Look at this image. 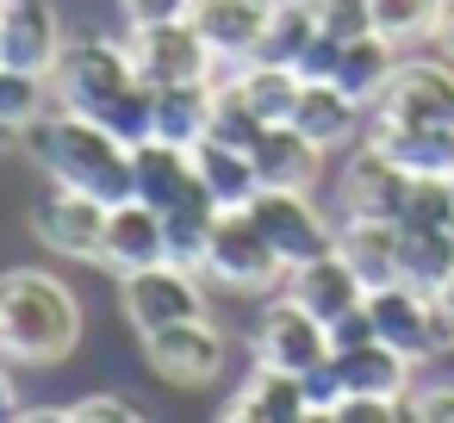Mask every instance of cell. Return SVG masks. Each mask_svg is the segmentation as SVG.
Masks as SVG:
<instances>
[{"instance_id":"6da1fadb","label":"cell","mask_w":454,"mask_h":423,"mask_svg":"<svg viewBox=\"0 0 454 423\" xmlns=\"http://www.w3.org/2000/svg\"><path fill=\"white\" fill-rule=\"evenodd\" d=\"M20 150L57 181V187H75V193H94L106 206L131 200V144L113 137L100 119L88 113H69V106H51L44 119H32L20 131Z\"/></svg>"},{"instance_id":"7a4b0ae2","label":"cell","mask_w":454,"mask_h":423,"mask_svg":"<svg viewBox=\"0 0 454 423\" xmlns=\"http://www.w3.org/2000/svg\"><path fill=\"white\" fill-rule=\"evenodd\" d=\"M82 342V299L44 268L0 274V355L20 367H57Z\"/></svg>"},{"instance_id":"3957f363","label":"cell","mask_w":454,"mask_h":423,"mask_svg":"<svg viewBox=\"0 0 454 423\" xmlns=\"http://www.w3.org/2000/svg\"><path fill=\"white\" fill-rule=\"evenodd\" d=\"M200 274H212V280L231 286V293H274L293 268H286V255L262 237V224L249 218V206H224Z\"/></svg>"},{"instance_id":"277c9868","label":"cell","mask_w":454,"mask_h":423,"mask_svg":"<svg viewBox=\"0 0 454 423\" xmlns=\"http://www.w3.org/2000/svg\"><path fill=\"white\" fill-rule=\"evenodd\" d=\"M137 88V69H131V51L113 44V38H88V44H69L57 75H51V94L57 106L69 113H88V119H106L119 106V94Z\"/></svg>"},{"instance_id":"5b68a950","label":"cell","mask_w":454,"mask_h":423,"mask_svg":"<svg viewBox=\"0 0 454 423\" xmlns=\"http://www.w3.org/2000/svg\"><path fill=\"white\" fill-rule=\"evenodd\" d=\"M125 51H131V69H137L144 88H193V82H212V69H218V51L200 38L193 20L131 26L125 32Z\"/></svg>"},{"instance_id":"8992f818","label":"cell","mask_w":454,"mask_h":423,"mask_svg":"<svg viewBox=\"0 0 454 423\" xmlns=\"http://www.w3.org/2000/svg\"><path fill=\"white\" fill-rule=\"evenodd\" d=\"M144 361H150V373H156L162 386L193 392V386H212V380L224 373L231 349H224V330H218V324L181 317V324H162V330L144 336Z\"/></svg>"},{"instance_id":"52a82bcc","label":"cell","mask_w":454,"mask_h":423,"mask_svg":"<svg viewBox=\"0 0 454 423\" xmlns=\"http://www.w3.org/2000/svg\"><path fill=\"white\" fill-rule=\"evenodd\" d=\"M119 305H125V324L137 336H150L162 324H181V317H206V293H200L193 268H181V262H156V268L125 274Z\"/></svg>"},{"instance_id":"ba28073f","label":"cell","mask_w":454,"mask_h":423,"mask_svg":"<svg viewBox=\"0 0 454 423\" xmlns=\"http://www.w3.org/2000/svg\"><path fill=\"white\" fill-rule=\"evenodd\" d=\"M380 119H411V125H454V63L448 57H398L392 82L367 106Z\"/></svg>"},{"instance_id":"9c48e42d","label":"cell","mask_w":454,"mask_h":423,"mask_svg":"<svg viewBox=\"0 0 454 423\" xmlns=\"http://www.w3.org/2000/svg\"><path fill=\"white\" fill-rule=\"evenodd\" d=\"M249 218H255V224H262V237L286 255V268H299V262H311V255L336 249V231H330V218L311 206V193L262 187V193L249 200Z\"/></svg>"},{"instance_id":"30bf717a","label":"cell","mask_w":454,"mask_h":423,"mask_svg":"<svg viewBox=\"0 0 454 423\" xmlns=\"http://www.w3.org/2000/svg\"><path fill=\"white\" fill-rule=\"evenodd\" d=\"M411 168H398L380 144L361 137V150L342 162L336 175V193H342V218H398L404 200H411Z\"/></svg>"},{"instance_id":"8fae6325","label":"cell","mask_w":454,"mask_h":423,"mask_svg":"<svg viewBox=\"0 0 454 423\" xmlns=\"http://www.w3.org/2000/svg\"><path fill=\"white\" fill-rule=\"evenodd\" d=\"M330 355V324L317 311H305L293 293L274 299L262 317H255V361L268 367H286V373H305Z\"/></svg>"},{"instance_id":"7c38bea8","label":"cell","mask_w":454,"mask_h":423,"mask_svg":"<svg viewBox=\"0 0 454 423\" xmlns=\"http://www.w3.org/2000/svg\"><path fill=\"white\" fill-rule=\"evenodd\" d=\"M69 38L51 0H0V63L32 69V75H57Z\"/></svg>"},{"instance_id":"4fadbf2b","label":"cell","mask_w":454,"mask_h":423,"mask_svg":"<svg viewBox=\"0 0 454 423\" xmlns=\"http://www.w3.org/2000/svg\"><path fill=\"white\" fill-rule=\"evenodd\" d=\"M106 200L94 193H75V187H57L51 200H38L32 212V231L51 255H69V262H94L100 255V231H106Z\"/></svg>"},{"instance_id":"5bb4252c","label":"cell","mask_w":454,"mask_h":423,"mask_svg":"<svg viewBox=\"0 0 454 423\" xmlns=\"http://www.w3.org/2000/svg\"><path fill=\"white\" fill-rule=\"evenodd\" d=\"M106 274H137V268H156V262H168V231H162V212L156 206H144L137 193L131 200H119L113 212H106V231H100V255H94Z\"/></svg>"},{"instance_id":"9a60e30c","label":"cell","mask_w":454,"mask_h":423,"mask_svg":"<svg viewBox=\"0 0 454 423\" xmlns=\"http://www.w3.org/2000/svg\"><path fill=\"white\" fill-rule=\"evenodd\" d=\"M131 193H137L144 206H156V212H175L181 200L206 193V187H200V168H193V150H175V144H162V137L131 144Z\"/></svg>"},{"instance_id":"2e32d148","label":"cell","mask_w":454,"mask_h":423,"mask_svg":"<svg viewBox=\"0 0 454 423\" xmlns=\"http://www.w3.org/2000/svg\"><path fill=\"white\" fill-rule=\"evenodd\" d=\"M429 299H435V293H417V286H404V280H392V286H373V293H367L373 336H380V342H392V349H398V355H411V361H429V355H435Z\"/></svg>"},{"instance_id":"e0dca14e","label":"cell","mask_w":454,"mask_h":423,"mask_svg":"<svg viewBox=\"0 0 454 423\" xmlns=\"http://www.w3.org/2000/svg\"><path fill=\"white\" fill-rule=\"evenodd\" d=\"M367 144H380L398 168L411 175H442L454 181V125H411V119H380L367 113Z\"/></svg>"},{"instance_id":"ac0fdd59","label":"cell","mask_w":454,"mask_h":423,"mask_svg":"<svg viewBox=\"0 0 454 423\" xmlns=\"http://www.w3.org/2000/svg\"><path fill=\"white\" fill-rule=\"evenodd\" d=\"M274 13V0H193V26L218 51V63H249L262 44V26Z\"/></svg>"},{"instance_id":"d6986e66","label":"cell","mask_w":454,"mask_h":423,"mask_svg":"<svg viewBox=\"0 0 454 423\" xmlns=\"http://www.w3.org/2000/svg\"><path fill=\"white\" fill-rule=\"evenodd\" d=\"M249 156H255L262 187H280V193H311L317 175H324V150H317L293 119H286V125H268Z\"/></svg>"},{"instance_id":"ffe728a7","label":"cell","mask_w":454,"mask_h":423,"mask_svg":"<svg viewBox=\"0 0 454 423\" xmlns=\"http://www.w3.org/2000/svg\"><path fill=\"white\" fill-rule=\"evenodd\" d=\"M286 293L305 305V311H317L324 324H336L342 311H355L361 299H367V286H361V274L336 255V249H324V255H311V262H299L293 274H286Z\"/></svg>"},{"instance_id":"44dd1931","label":"cell","mask_w":454,"mask_h":423,"mask_svg":"<svg viewBox=\"0 0 454 423\" xmlns=\"http://www.w3.org/2000/svg\"><path fill=\"white\" fill-rule=\"evenodd\" d=\"M224 417H243V423H305L311 417V398H305V380L299 373L255 361V373L237 386V398L224 404Z\"/></svg>"},{"instance_id":"7402d4cb","label":"cell","mask_w":454,"mask_h":423,"mask_svg":"<svg viewBox=\"0 0 454 423\" xmlns=\"http://www.w3.org/2000/svg\"><path fill=\"white\" fill-rule=\"evenodd\" d=\"M336 255L361 274V286H392L398 280V218H342L336 224Z\"/></svg>"},{"instance_id":"603a6c76","label":"cell","mask_w":454,"mask_h":423,"mask_svg":"<svg viewBox=\"0 0 454 423\" xmlns=\"http://www.w3.org/2000/svg\"><path fill=\"white\" fill-rule=\"evenodd\" d=\"M361 119H367V106L355 100V94H342L336 82H305L299 88V106H293V125L317 144V150H336V144H348L355 131H361Z\"/></svg>"},{"instance_id":"cb8c5ba5","label":"cell","mask_w":454,"mask_h":423,"mask_svg":"<svg viewBox=\"0 0 454 423\" xmlns=\"http://www.w3.org/2000/svg\"><path fill=\"white\" fill-rule=\"evenodd\" d=\"M342 367V392H373V398H404L411 392V355H398L392 342H361V349H336Z\"/></svg>"},{"instance_id":"d4e9b609","label":"cell","mask_w":454,"mask_h":423,"mask_svg":"<svg viewBox=\"0 0 454 423\" xmlns=\"http://www.w3.org/2000/svg\"><path fill=\"white\" fill-rule=\"evenodd\" d=\"M193 168H200V187L218 200V206H249L262 193V175H255V156L249 150H231L218 137H200L193 144Z\"/></svg>"},{"instance_id":"484cf974","label":"cell","mask_w":454,"mask_h":423,"mask_svg":"<svg viewBox=\"0 0 454 423\" xmlns=\"http://www.w3.org/2000/svg\"><path fill=\"white\" fill-rule=\"evenodd\" d=\"M150 137H162L175 150H193L200 137H212V82L156 88V125H150Z\"/></svg>"},{"instance_id":"4316f807","label":"cell","mask_w":454,"mask_h":423,"mask_svg":"<svg viewBox=\"0 0 454 423\" xmlns=\"http://www.w3.org/2000/svg\"><path fill=\"white\" fill-rule=\"evenodd\" d=\"M454 274V224L448 231H411L398 224V280L417 293H442Z\"/></svg>"},{"instance_id":"83f0119b","label":"cell","mask_w":454,"mask_h":423,"mask_svg":"<svg viewBox=\"0 0 454 423\" xmlns=\"http://www.w3.org/2000/svg\"><path fill=\"white\" fill-rule=\"evenodd\" d=\"M392 69H398V44H392V38H380V32H361V38H348V44H342L336 88H342V94H355L361 106H373V100H380V88L392 82Z\"/></svg>"},{"instance_id":"f1b7e54d","label":"cell","mask_w":454,"mask_h":423,"mask_svg":"<svg viewBox=\"0 0 454 423\" xmlns=\"http://www.w3.org/2000/svg\"><path fill=\"white\" fill-rule=\"evenodd\" d=\"M231 82L243 88V100H249L268 125H286L293 106H299V88H305V75H299L293 63H237Z\"/></svg>"},{"instance_id":"f546056e","label":"cell","mask_w":454,"mask_h":423,"mask_svg":"<svg viewBox=\"0 0 454 423\" xmlns=\"http://www.w3.org/2000/svg\"><path fill=\"white\" fill-rule=\"evenodd\" d=\"M218 200L212 193H193V200H181L175 212H162V231H168V262H181V268H206V249H212V231H218Z\"/></svg>"},{"instance_id":"4dcf8cb0","label":"cell","mask_w":454,"mask_h":423,"mask_svg":"<svg viewBox=\"0 0 454 423\" xmlns=\"http://www.w3.org/2000/svg\"><path fill=\"white\" fill-rule=\"evenodd\" d=\"M317 38V13H311V0H274V13L262 26V44L249 63H299L305 44Z\"/></svg>"},{"instance_id":"1f68e13d","label":"cell","mask_w":454,"mask_h":423,"mask_svg":"<svg viewBox=\"0 0 454 423\" xmlns=\"http://www.w3.org/2000/svg\"><path fill=\"white\" fill-rule=\"evenodd\" d=\"M262 131H268V119L243 100V88L237 82H212V137L231 144V150H255Z\"/></svg>"},{"instance_id":"d6a6232c","label":"cell","mask_w":454,"mask_h":423,"mask_svg":"<svg viewBox=\"0 0 454 423\" xmlns=\"http://www.w3.org/2000/svg\"><path fill=\"white\" fill-rule=\"evenodd\" d=\"M57 106V94H51V75H32V69H13V63H0V119L7 125H32V119H44Z\"/></svg>"},{"instance_id":"836d02e7","label":"cell","mask_w":454,"mask_h":423,"mask_svg":"<svg viewBox=\"0 0 454 423\" xmlns=\"http://www.w3.org/2000/svg\"><path fill=\"white\" fill-rule=\"evenodd\" d=\"M435 13H442V0H373V32L404 51L435 32Z\"/></svg>"},{"instance_id":"e575fe53","label":"cell","mask_w":454,"mask_h":423,"mask_svg":"<svg viewBox=\"0 0 454 423\" xmlns=\"http://www.w3.org/2000/svg\"><path fill=\"white\" fill-rule=\"evenodd\" d=\"M311 13H317V32H330L342 44L373 32V0H311Z\"/></svg>"},{"instance_id":"d590c367","label":"cell","mask_w":454,"mask_h":423,"mask_svg":"<svg viewBox=\"0 0 454 423\" xmlns=\"http://www.w3.org/2000/svg\"><path fill=\"white\" fill-rule=\"evenodd\" d=\"M137 417L144 411L131 398H119V392H88V398L63 404V423H137Z\"/></svg>"},{"instance_id":"8d00e7d4","label":"cell","mask_w":454,"mask_h":423,"mask_svg":"<svg viewBox=\"0 0 454 423\" xmlns=\"http://www.w3.org/2000/svg\"><path fill=\"white\" fill-rule=\"evenodd\" d=\"M299 380H305V398H311V423H330V411H336V398H342V367H336V355H324V361L305 367Z\"/></svg>"},{"instance_id":"74e56055","label":"cell","mask_w":454,"mask_h":423,"mask_svg":"<svg viewBox=\"0 0 454 423\" xmlns=\"http://www.w3.org/2000/svg\"><path fill=\"white\" fill-rule=\"evenodd\" d=\"M305 82H336V69H342V38H330V32H317L311 44H305V57L293 63Z\"/></svg>"},{"instance_id":"f35d334b","label":"cell","mask_w":454,"mask_h":423,"mask_svg":"<svg viewBox=\"0 0 454 423\" xmlns=\"http://www.w3.org/2000/svg\"><path fill=\"white\" fill-rule=\"evenodd\" d=\"M125 7V26H175V20H193V0H119Z\"/></svg>"},{"instance_id":"ab89813d","label":"cell","mask_w":454,"mask_h":423,"mask_svg":"<svg viewBox=\"0 0 454 423\" xmlns=\"http://www.w3.org/2000/svg\"><path fill=\"white\" fill-rule=\"evenodd\" d=\"M404 417H417V423H454V386L404 392Z\"/></svg>"},{"instance_id":"60d3db41","label":"cell","mask_w":454,"mask_h":423,"mask_svg":"<svg viewBox=\"0 0 454 423\" xmlns=\"http://www.w3.org/2000/svg\"><path fill=\"white\" fill-rule=\"evenodd\" d=\"M361 342H373V311H367V299L330 324V355H336V349H361Z\"/></svg>"},{"instance_id":"b9f144b4","label":"cell","mask_w":454,"mask_h":423,"mask_svg":"<svg viewBox=\"0 0 454 423\" xmlns=\"http://www.w3.org/2000/svg\"><path fill=\"white\" fill-rule=\"evenodd\" d=\"M429 44H435V57H448V63H454V0H442V13H435V32H429Z\"/></svg>"},{"instance_id":"7bdbcfd3","label":"cell","mask_w":454,"mask_h":423,"mask_svg":"<svg viewBox=\"0 0 454 423\" xmlns=\"http://www.w3.org/2000/svg\"><path fill=\"white\" fill-rule=\"evenodd\" d=\"M13 398H20V392H13V380H7V355H0V417H20Z\"/></svg>"},{"instance_id":"ee69618b","label":"cell","mask_w":454,"mask_h":423,"mask_svg":"<svg viewBox=\"0 0 454 423\" xmlns=\"http://www.w3.org/2000/svg\"><path fill=\"white\" fill-rule=\"evenodd\" d=\"M13 144H20V125H7V119H0V156H7Z\"/></svg>"},{"instance_id":"f6af8a7d","label":"cell","mask_w":454,"mask_h":423,"mask_svg":"<svg viewBox=\"0 0 454 423\" xmlns=\"http://www.w3.org/2000/svg\"><path fill=\"white\" fill-rule=\"evenodd\" d=\"M435 299H442V305H448V311H454V274H448V286H442V293H435Z\"/></svg>"}]
</instances>
